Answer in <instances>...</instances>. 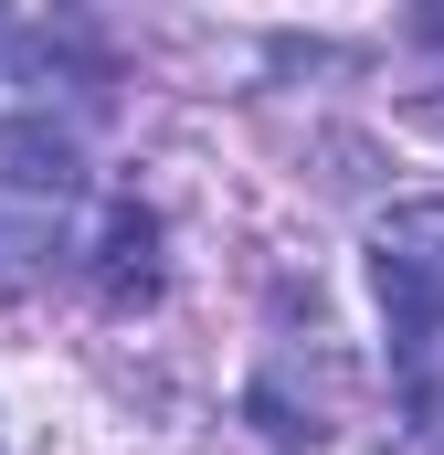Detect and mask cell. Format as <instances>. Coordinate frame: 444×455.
Instances as JSON below:
<instances>
[{
    "label": "cell",
    "mask_w": 444,
    "mask_h": 455,
    "mask_svg": "<svg viewBox=\"0 0 444 455\" xmlns=\"http://www.w3.org/2000/svg\"><path fill=\"white\" fill-rule=\"evenodd\" d=\"M148 286H159V212L116 202L107 233H96V297H107V307H138Z\"/></svg>",
    "instance_id": "7a4b0ae2"
},
{
    "label": "cell",
    "mask_w": 444,
    "mask_h": 455,
    "mask_svg": "<svg viewBox=\"0 0 444 455\" xmlns=\"http://www.w3.org/2000/svg\"><path fill=\"white\" fill-rule=\"evenodd\" d=\"M370 286H381V318H392V349L424 360L444 329V191L424 202H392L381 233H370Z\"/></svg>",
    "instance_id": "6da1fadb"
}]
</instances>
